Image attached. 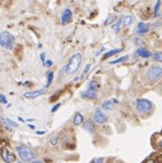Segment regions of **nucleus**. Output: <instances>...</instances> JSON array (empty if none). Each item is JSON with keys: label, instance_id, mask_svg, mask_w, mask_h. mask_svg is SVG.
Returning <instances> with one entry per match:
<instances>
[{"label": "nucleus", "instance_id": "3", "mask_svg": "<svg viewBox=\"0 0 162 163\" xmlns=\"http://www.w3.org/2000/svg\"><path fill=\"white\" fill-rule=\"evenodd\" d=\"M135 109H136V112L141 116L149 115L152 112V109H153V103L149 99L140 98V99L135 101Z\"/></svg>", "mask_w": 162, "mask_h": 163}, {"label": "nucleus", "instance_id": "4", "mask_svg": "<svg viewBox=\"0 0 162 163\" xmlns=\"http://www.w3.org/2000/svg\"><path fill=\"white\" fill-rule=\"evenodd\" d=\"M16 151L19 155V158L21 159V161H27L31 162L33 160H35L36 158V152L31 148V147L26 146V145H17Z\"/></svg>", "mask_w": 162, "mask_h": 163}, {"label": "nucleus", "instance_id": "32", "mask_svg": "<svg viewBox=\"0 0 162 163\" xmlns=\"http://www.w3.org/2000/svg\"><path fill=\"white\" fill-rule=\"evenodd\" d=\"M60 106H61V103H56L55 106H54V107H53V108L51 109V112H55L56 110H58V109L60 108Z\"/></svg>", "mask_w": 162, "mask_h": 163}, {"label": "nucleus", "instance_id": "7", "mask_svg": "<svg viewBox=\"0 0 162 163\" xmlns=\"http://www.w3.org/2000/svg\"><path fill=\"white\" fill-rule=\"evenodd\" d=\"M72 19V11L69 8H65L62 11V15H61V24L62 25H67L69 24Z\"/></svg>", "mask_w": 162, "mask_h": 163}, {"label": "nucleus", "instance_id": "33", "mask_svg": "<svg viewBox=\"0 0 162 163\" xmlns=\"http://www.w3.org/2000/svg\"><path fill=\"white\" fill-rule=\"evenodd\" d=\"M135 42V44H136V45H140V44L141 43H143L142 42V40H140V38H138V37H135L134 40H133Z\"/></svg>", "mask_w": 162, "mask_h": 163}, {"label": "nucleus", "instance_id": "36", "mask_svg": "<svg viewBox=\"0 0 162 163\" xmlns=\"http://www.w3.org/2000/svg\"><path fill=\"white\" fill-rule=\"evenodd\" d=\"M41 61L43 62V64L45 63V53H42V54H41Z\"/></svg>", "mask_w": 162, "mask_h": 163}, {"label": "nucleus", "instance_id": "34", "mask_svg": "<svg viewBox=\"0 0 162 163\" xmlns=\"http://www.w3.org/2000/svg\"><path fill=\"white\" fill-rule=\"evenodd\" d=\"M52 64H53V62H52L51 60H48L46 62H45V63H44V65H45V67H48V68H50Z\"/></svg>", "mask_w": 162, "mask_h": 163}, {"label": "nucleus", "instance_id": "19", "mask_svg": "<svg viewBox=\"0 0 162 163\" xmlns=\"http://www.w3.org/2000/svg\"><path fill=\"white\" fill-rule=\"evenodd\" d=\"M160 9H161V0H158L154 7V17L160 16Z\"/></svg>", "mask_w": 162, "mask_h": 163}, {"label": "nucleus", "instance_id": "22", "mask_svg": "<svg viewBox=\"0 0 162 163\" xmlns=\"http://www.w3.org/2000/svg\"><path fill=\"white\" fill-rule=\"evenodd\" d=\"M152 56H153L154 61H157V62H161V63H162V51L155 52Z\"/></svg>", "mask_w": 162, "mask_h": 163}, {"label": "nucleus", "instance_id": "15", "mask_svg": "<svg viewBox=\"0 0 162 163\" xmlns=\"http://www.w3.org/2000/svg\"><path fill=\"white\" fill-rule=\"evenodd\" d=\"M1 158H2V160L6 163H10L12 161H15V155L12 154V153H10V152H8L7 150H4V153H2Z\"/></svg>", "mask_w": 162, "mask_h": 163}, {"label": "nucleus", "instance_id": "37", "mask_svg": "<svg viewBox=\"0 0 162 163\" xmlns=\"http://www.w3.org/2000/svg\"><path fill=\"white\" fill-rule=\"evenodd\" d=\"M16 163H23V161H19V162H16Z\"/></svg>", "mask_w": 162, "mask_h": 163}, {"label": "nucleus", "instance_id": "23", "mask_svg": "<svg viewBox=\"0 0 162 163\" xmlns=\"http://www.w3.org/2000/svg\"><path fill=\"white\" fill-rule=\"evenodd\" d=\"M128 60V55H124L122 57H119L117 60H114V61H111L109 63L111 64H117V63H121V62H125V61Z\"/></svg>", "mask_w": 162, "mask_h": 163}, {"label": "nucleus", "instance_id": "1", "mask_svg": "<svg viewBox=\"0 0 162 163\" xmlns=\"http://www.w3.org/2000/svg\"><path fill=\"white\" fill-rule=\"evenodd\" d=\"M81 62H82V55L80 53H75L69 59L67 65L64 67L62 70L64 71V73L67 76H72L74 74L75 72L79 70L80 65H81Z\"/></svg>", "mask_w": 162, "mask_h": 163}, {"label": "nucleus", "instance_id": "35", "mask_svg": "<svg viewBox=\"0 0 162 163\" xmlns=\"http://www.w3.org/2000/svg\"><path fill=\"white\" fill-rule=\"evenodd\" d=\"M29 163H43V161L40 159H35V160H33V161H31Z\"/></svg>", "mask_w": 162, "mask_h": 163}, {"label": "nucleus", "instance_id": "26", "mask_svg": "<svg viewBox=\"0 0 162 163\" xmlns=\"http://www.w3.org/2000/svg\"><path fill=\"white\" fill-rule=\"evenodd\" d=\"M143 163H162V162H160V159H155L153 156H150V158H147Z\"/></svg>", "mask_w": 162, "mask_h": 163}, {"label": "nucleus", "instance_id": "29", "mask_svg": "<svg viewBox=\"0 0 162 163\" xmlns=\"http://www.w3.org/2000/svg\"><path fill=\"white\" fill-rule=\"evenodd\" d=\"M6 119H7V122H8V124L9 125H10V126H12V128L15 127H18V124L17 123H15V122H14V120H12V119H9V118H6Z\"/></svg>", "mask_w": 162, "mask_h": 163}, {"label": "nucleus", "instance_id": "2", "mask_svg": "<svg viewBox=\"0 0 162 163\" xmlns=\"http://www.w3.org/2000/svg\"><path fill=\"white\" fill-rule=\"evenodd\" d=\"M145 79L149 83L153 84L159 82L162 79V67L158 64H153L145 72Z\"/></svg>", "mask_w": 162, "mask_h": 163}, {"label": "nucleus", "instance_id": "28", "mask_svg": "<svg viewBox=\"0 0 162 163\" xmlns=\"http://www.w3.org/2000/svg\"><path fill=\"white\" fill-rule=\"evenodd\" d=\"M50 142H51L52 145H56V144H58V142H59V136H58V135L52 136L51 141H50Z\"/></svg>", "mask_w": 162, "mask_h": 163}, {"label": "nucleus", "instance_id": "12", "mask_svg": "<svg viewBox=\"0 0 162 163\" xmlns=\"http://www.w3.org/2000/svg\"><path fill=\"white\" fill-rule=\"evenodd\" d=\"M133 20H134L133 16H131V15H124V16H122V18L119 19V21H121V25H122L123 27H127V26L132 25Z\"/></svg>", "mask_w": 162, "mask_h": 163}, {"label": "nucleus", "instance_id": "11", "mask_svg": "<svg viewBox=\"0 0 162 163\" xmlns=\"http://www.w3.org/2000/svg\"><path fill=\"white\" fill-rule=\"evenodd\" d=\"M82 126L83 128L87 132H89V133H95L96 132V123L92 119L84 120L82 124Z\"/></svg>", "mask_w": 162, "mask_h": 163}, {"label": "nucleus", "instance_id": "16", "mask_svg": "<svg viewBox=\"0 0 162 163\" xmlns=\"http://www.w3.org/2000/svg\"><path fill=\"white\" fill-rule=\"evenodd\" d=\"M84 119H83V115L81 112H77L73 117V124H74L75 126H79V125H82Z\"/></svg>", "mask_w": 162, "mask_h": 163}, {"label": "nucleus", "instance_id": "27", "mask_svg": "<svg viewBox=\"0 0 162 163\" xmlns=\"http://www.w3.org/2000/svg\"><path fill=\"white\" fill-rule=\"evenodd\" d=\"M106 162V159L105 158H96L91 161V163H105Z\"/></svg>", "mask_w": 162, "mask_h": 163}, {"label": "nucleus", "instance_id": "9", "mask_svg": "<svg viewBox=\"0 0 162 163\" xmlns=\"http://www.w3.org/2000/svg\"><path fill=\"white\" fill-rule=\"evenodd\" d=\"M135 54L138 56V57H142V59H149L151 56L153 55L149 50H146L145 47H138L136 51H135Z\"/></svg>", "mask_w": 162, "mask_h": 163}, {"label": "nucleus", "instance_id": "21", "mask_svg": "<svg viewBox=\"0 0 162 163\" xmlns=\"http://www.w3.org/2000/svg\"><path fill=\"white\" fill-rule=\"evenodd\" d=\"M53 79H54V73L52 71H50L48 73V81H46V86H45V88H48L52 84V82H53Z\"/></svg>", "mask_w": 162, "mask_h": 163}, {"label": "nucleus", "instance_id": "8", "mask_svg": "<svg viewBox=\"0 0 162 163\" xmlns=\"http://www.w3.org/2000/svg\"><path fill=\"white\" fill-rule=\"evenodd\" d=\"M48 90V88H43V89H40V90H35V91H29L24 93V97L27 98V99H34V98H37L40 96L44 95Z\"/></svg>", "mask_w": 162, "mask_h": 163}, {"label": "nucleus", "instance_id": "6", "mask_svg": "<svg viewBox=\"0 0 162 163\" xmlns=\"http://www.w3.org/2000/svg\"><path fill=\"white\" fill-rule=\"evenodd\" d=\"M91 119L94 120L96 124H99V125H101V124H105L107 122V116L106 114L101 110V109H96L94 114H92V118Z\"/></svg>", "mask_w": 162, "mask_h": 163}, {"label": "nucleus", "instance_id": "30", "mask_svg": "<svg viewBox=\"0 0 162 163\" xmlns=\"http://www.w3.org/2000/svg\"><path fill=\"white\" fill-rule=\"evenodd\" d=\"M90 64H87V65H86V68H84V70H83V73H82V76H81V78H83V77L86 76V74H87L88 72H89V70H90Z\"/></svg>", "mask_w": 162, "mask_h": 163}, {"label": "nucleus", "instance_id": "13", "mask_svg": "<svg viewBox=\"0 0 162 163\" xmlns=\"http://www.w3.org/2000/svg\"><path fill=\"white\" fill-rule=\"evenodd\" d=\"M81 97L83 99H89V100H94L97 98V91H92V90H89L87 89L86 91L81 92Z\"/></svg>", "mask_w": 162, "mask_h": 163}, {"label": "nucleus", "instance_id": "25", "mask_svg": "<svg viewBox=\"0 0 162 163\" xmlns=\"http://www.w3.org/2000/svg\"><path fill=\"white\" fill-rule=\"evenodd\" d=\"M121 27H122L121 21H119V20H117V21L113 25V31H115V33H119V32H121Z\"/></svg>", "mask_w": 162, "mask_h": 163}, {"label": "nucleus", "instance_id": "18", "mask_svg": "<svg viewBox=\"0 0 162 163\" xmlns=\"http://www.w3.org/2000/svg\"><path fill=\"white\" fill-rule=\"evenodd\" d=\"M88 89L89 90H92V91H97L99 89V84L97 81H95V80H92V81H90L89 83H88Z\"/></svg>", "mask_w": 162, "mask_h": 163}, {"label": "nucleus", "instance_id": "31", "mask_svg": "<svg viewBox=\"0 0 162 163\" xmlns=\"http://www.w3.org/2000/svg\"><path fill=\"white\" fill-rule=\"evenodd\" d=\"M0 103H4V105H6V103H7V99H6L5 95H2V93H0Z\"/></svg>", "mask_w": 162, "mask_h": 163}, {"label": "nucleus", "instance_id": "14", "mask_svg": "<svg viewBox=\"0 0 162 163\" xmlns=\"http://www.w3.org/2000/svg\"><path fill=\"white\" fill-rule=\"evenodd\" d=\"M101 108L106 112H111L115 108V103L113 100H105L103 103H101Z\"/></svg>", "mask_w": 162, "mask_h": 163}, {"label": "nucleus", "instance_id": "24", "mask_svg": "<svg viewBox=\"0 0 162 163\" xmlns=\"http://www.w3.org/2000/svg\"><path fill=\"white\" fill-rule=\"evenodd\" d=\"M117 19V17L116 16H109L105 20V25H111V24H115V21Z\"/></svg>", "mask_w": 162, "mask_h": 163}, {"label": "nucleus", "instance_id": "17", "mask_svg": "<svg viewBox=\"0 0 162 163\" xmlns=\"http://www.w3.org/2000/svg\"><path fill=\"white\" fill-rule=\"evenodd\" d=\"M123 48H115V50H111V51H108L107 53H105V55H104L103 60H106L108 57H111V56L116 55V54H118L119 52H122Z\"/></svg>", "mask_w": 162, "mask_h": 163}, {"label": "nucleus", "instance_id": "10", "mask_svg": "<svg viewBox=\"0 0 162 163\" xmlns=\"http://www.w3.org/2000/svg\"><path fill=\"white\" fill-rule=\"evenodd\" d=\"M150 31V26L145 23H140V24L136 26V34L138 36H143L145 35L146 33Z\"/></svg>", "mask_w": 162, "mask_h": 163}, {"label": "nucleus", "instance_id": "5", "mask_svg": "<svg viewBox=\"0 0 162 163\" xmlns=\"http://www.w3.org/2000/svg\"><path fill=\"white\" fill-rule=\"evenodd\" d=\"M15 45V36L12 35L9 32L5 31L0 34V46L6 50H12Z\"/></svg>", "mask_w": 162, "mask_h": 163}, {"label": "nucleus", "instance_id": "20", "mask_svg": "<svg viewBox=\"0 0 162 163\" xmlns=\"http://www.w3.org/2000/svg\"><path fill=\"white\" fill-rule=\"evenodd\" d=\"M0 123L4 125L5 127H6V129H7L8 132H12V127L8 124V122H7V119H6V118H4V117H0Z\"/></svg>", "mask_w": 162, "mask_h": 163}]
</instances>
